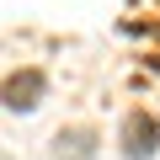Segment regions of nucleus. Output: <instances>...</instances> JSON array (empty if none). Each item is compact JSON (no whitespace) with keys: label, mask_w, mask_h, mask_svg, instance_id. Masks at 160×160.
<instances>
[{"label":"nucleus","mask_w":160,"mask_h":160,"mask_svg":"<svg viewBox=\"0 0 160 160\" xmlns=\"http://www.w3.org/2000/svg\"><path fill=\"white\" fill-rule=\"evenodd\" d=\"M118 144H123V155H128V160H149V155L160 149V118H149V112H128V118H123Z\"/></svg>","instance_id":"f257e3e1"},{"label":"nucleus","mask_w":160,"mask_h":160,"mask_svg":"<svg viewBox=\"0 0 160 160\" xmlns=\"http://www.w3.org/2000/svg\"><path fill=\"white\" fill-rule=\"evenodd\" d=\"M43 91H48L43 69H16V75H6V107H11V112H32V107L43 102Z\"/></svg>","instance_id":"f03ea898"},{"label":"nucleus","mask_w":160,"mask_h":160,"mask_svg":"<svg viewBox=\"0 0 160 160\" xmlns=\"http://www.w3.org/2000/svg\"><path fill=\"white\" fill-rule=\"evenodd\" d=\"M91 128H69V133H59V160H86L91 155Z\"/></svg>","instance_id":"7ed1b4c3"}]
</instances>
